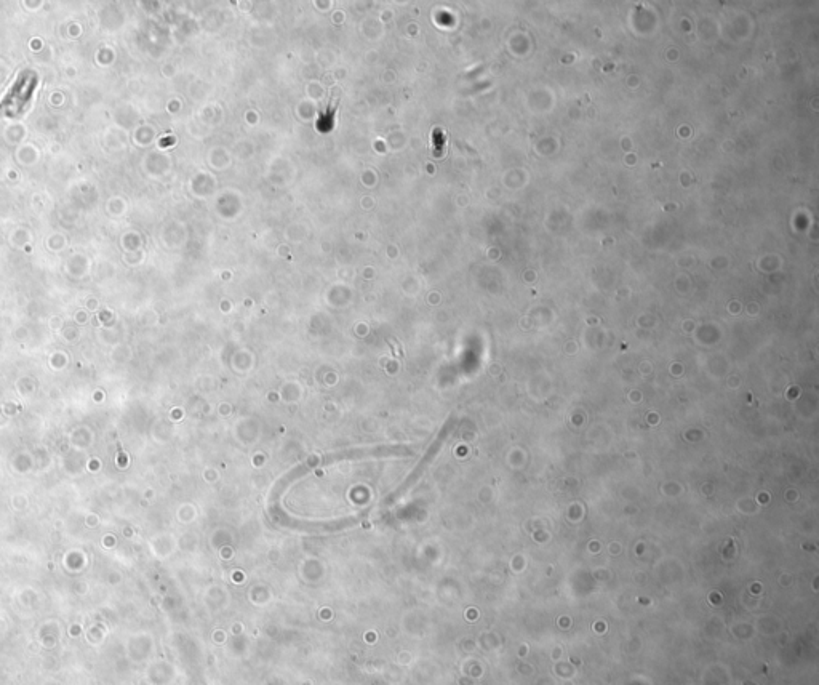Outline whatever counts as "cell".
Segmentation results:
<instances>
[{"label": "cell", "mask_w": 819, "mask_h": 685, "mask_svg": "<svg viewBox=\"0 0 819 685\" xmlns=\"http://www.w3.org/2000/svg\"><path fill=\"white\" fill-rule=\"evenodd\" d=\"M37 84H39V77L34 71H21L4 100L0 101V116L16 117L23 114L32 98V93L37 89Z\"/></svg>", "instance_id": "6da1fadb"}]
</instances>
